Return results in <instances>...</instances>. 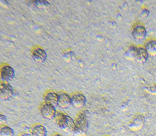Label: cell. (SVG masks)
<instances>
[{"label": "cell", "instance_id": "cell-17", "mask_svg": "<svg viewBox=\"0 0 156 136\" xmlns=\"http://www.w3.org/2000/svg\"><path fill=\"white\" fill-rule=\"evenodd\" d=\"M146 90L153 96H156V84H152L146 87Z\"/></svg>", "mask_w": 156, "mask_h": 136}, {"label": "cell", "instance_id": "cell-20", "mask_svg": "<svg viewBox=\"0 0 156 136\" xmlns=\"http://www.w3.org/2000/svg\"><path fill=\"white\" fill-rule=\"evenodd\" d=\"M51 136H63L62 135L59 134V133H55L53 134H52Z\"/></svg>", "mask_w": 156, "mask_h": 136}, {"label": "cell", "instance_id": "cell-8", "mask_svg": "<svg viewBox=\"0 0 156 136\" xmlns=\"http://www.w3.org/2000/svg\"><path fill=\"white\" fill-rule=\"evenodd\" d=\"M31 54L33 59L37 62L43 63L47 59V54L45 50L40 46H34L31 49Z\"/></svg>", "mask_w": 156, "mask_h": 136}, {"label": "cell", "instance_id": "cell-14", "mask_svg": "<svg viewBox=\"0 0 156 136\" xmlns=\"http://www.w3.org/2000/svg\"><path fill=\"white\" fill-rule=\"evenodd\" d=\"M149 54L144 46H137L136 61L139 63H144L149 59Z\"/></svg>", "mask_w": 156, "mask_h": 136}, {"label": "cell", "instance_id": "cell-5", "mask_svg": "<svg viewBox=\"0 0 156 136\" xmlns=\"http://www.w3.org/2000/svg\"><path fill=\"white\" fill-rule=\"evenodd\" d=\"M14 89L8 81L0 80V100H8L14 96Z\"/></svg>", "mask_w": 156, "mask_h": 136}, {"label": "cell", "instance_id": "cell-4", "mask_svg": "<svg viewBox=\"0 0 156 136\" xmlns=\"http://www.w3.org/2000/svg\"><path fill=\"white\" fill-rule=\"evenodd\" d=\"M39 111H40L41 116L47 120L55 119L57 113L56 107L45 102H43L40 104L39 107Z\"/></svg>", "mask_w": 156, "mask_h": 136}, {"label": "cell", "instance_id": "cell-10", "mask_svg": "<svg viewBox=\"0 0 156 136\" xmlns=\"http://www.w3.org/2000/svg\"><path fill=\"white\" fill-rule=\"evenodd\" d=\"M58 93V106L62 109H66L71 105V96L64 91H59Z\"/></svg>", "mask_w": 156, "mask_h": 136}, {"label": "cell", "instance_id": "cell-21", "mask_svg": "<svg viewBox=\"0 0 156 136\" xmlns=\"http://www.w3.org/2000/svg\"><path fill=\"white\" fill-rule=\"evenodd\" d=\"M105 136H111V135H105Z\"/></svg>", "mask_w": 156, "mask_h": 136}, {"label": "cell", "instance_id": "cell-15", "mask_svg": "<svg viewBox=\"0 0 156 136\" xmlns=\"http://www.w3.org/2000/svg\"><path fill=\"white\" fill-rule=\"evenodd\" d=\"M137 46L134 45H131V46H129L125 51L126 57L129 60H135L137 53Z\"/></svg>", "mask_w": 156, "mask_h": 136}, {"label": "cell", "instance_id": "cell-3", "mask_svg": "<svg viewBox=\"0 0 156 136\" xmlns=\"http://www.w3.org/2000/svg\"><path fill=\"white\" fill-rule=\"evenodd\" d=\"M131 33L134 40L142 42L147 36V30L144 24L140 22H136L132 26Z\"/></svg>", "mask_w": 156, "mask_h": 136}, {"label": "cell", "instance_id": "cell-2", "mask_svg": "<svg viewBox=\"0 0 156 136\" xmlns=\"http://www.w3.org/2000/svg\"><path fill=\"white\" fill-rule=\"evenodd\" d=\"M55 121L58 126L62 130L73 134L74 130V120L67 114L57 112Z\"/></svg>", "mask_w": 156, "mask_h": 136}, {"label": "cell", "instance_id": "cell-18", "mask_svg": "<svg viewBox=\"0 0 156 136\" xmlns=\"http://www.w3.org/2000/svg\"><path fill=\"white\" fill-rule=\"evenodd\" d=\"M6 121H7L6 117L5 115H3V114L0 113V126L2 125H4V124H6Z\"/></svg>", "mask_w": 156, "mask_h": 136}, {"label": "cell", "instance_id": "cell-16", "mask_svg": "<svg viewBox=\"0 0 156 136\" xmlns=\"http://www.w3.org/2000/svg\"><path fill=\"white\" fill-rule=\"evenodd\" d=\"M13 129L6 124L0 126V136H14Z\"/></svg>", "mask_w": 156, "mask_h": 136}, {"label": "cell", "instance_id": "cell-6", "mask_svg": "<svg viewBox=\"0 0 156 136\" xmlns=\"http://www.w3.org/2000/svg\"><path fill=\"white\" fill-rule=\"evenodd\" d=\"M15 76V72L10 65L3 63L0 65V78L5 81L12 80Z\"/></svg>", "mask_w": 156, "mask_h": 136}, {"label": "cell", "instance_id": "cell-11", "mask_svg": "<svg viewBox=\"0 0 156 136\" xmlns=\"http://www.w3.org/2000/svg\"><path fill=\"white\" fill-rule=\"evenodd\" d=\"M43 99L44 102L56 107L58 106V93L54 90H48L43 94Z\"/></svg>", "mask_w": 156, "mask_h": 136}, {"label": "cell", "instance_id": "cell-7", "mask_svg": "<svg viewBox=\"0 0 156 136\" xmlns=\"http://www.w3.org/2000/svg\"><path fill=\"white\" fill-rule=\"evenodd\" d=\"M145 123V117L141 114H136L129 122L127 127L132 131H137L141 129Z\"/></svg>", "mask_w": 156, "mask_h": 136}, {"label": "cell", "instance_id": "cell-12", "mask_svg": "<svg viewBox=\"0 0 156 136\" xmlns=\"http://www.w3.org/2000/svg\"><path fill=\"white\" fill-rule=\"evenodd\" d=\"M31 136H46L47 130L46 127L41 124H34L30 127Z\"/></svg>", "mask_w": 156, "mask_h": 136}, {"label": "cell", "instance_id": "cell-9", "mask_svg": "<svg viewBox=\"0 0 156 136\" xmlns=\"http://www.w3.org/2000/svg\"><path fill=\"white\" fill-rule=\"evenodd\" d=\"M71 105L77 108L84 107L86 104V98L80 92H76L71 95Z\"/></svg>", "mask_w": 156, "mask_h": 136}, {"label": "cell", "instance_id": "cell-1", "mask_svg": "<svg viewBox=\"0 0 156 136\" xmlns=\"http://www.w3.org/2000/svg\"><path fill=\"white\" fill-rule=\"evenodd\" d=\"M74 130L73 135L74 136H85L87 134L89 122L86 113L84 111L78 113L74 119Z\"/></svg>", "mask_w": 156, "mask_h": 136}, {"label": "cell", "instance_id": "cell-19", "mask_svg": "<svg viewBox=\"0 0 156 136\" xmlns=\"http://www.w3.org/2000/svg\"><path fill=\"white\" fill-rule=\"evenodd\" d=\"M17 136H31V135L28 134V133H25V132H23V133H21L20 134L18 135Z\"/></svg>", "mask_w": 156, "mask_h": 136}, {"label": "cell", "instance_id": "cell-13", "mask_svg": "<svg viewBox=\"0 0 156 136\" xmlns=\"http://www.w3.org/2000/svg\"><path fill=\"white\" fill-rule=\"evenodd\" d=\"M149 55L152 57L156 56V38L151 37L147 38L144 45Z\"/></svg>", "mask_w": 156, "mask_h": 136}]
</instances>
